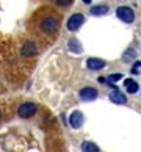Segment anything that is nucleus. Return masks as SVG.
I'll use <instances>...</instances> for the list:
<instances>
[{"label": "nucleus", "mask_w": 141, "mask_h": 152, "mask_svg": "<svg viewBox=\"0 0 141 152\" xmlns=\"http://www.w3.org/2000/svg\"><path fill=\"white\" fill-rule=\"evenodd\" d=\"M38 28L41 33H44V35H53V33H56V30L60 28V18L52 14V13L42 16L41 20H39V24H38Z\"/></svg>", "instance_id": "f257e3e1"}, {"label": "nucleus", "mask_w": 141, "mask_h": 152, "mask_svg": "<svg viewBox=\"0 0 141 152\" xmlns=\"http://www.w3.org/2000/svg\"><path fill=\"white\" fill-rule=\"evenodd\" d=\"M38 113V105L35 102H24L20 107H19V110H18V115L22 118V119H30V118H33Z\"/></svg>", "instance_id": "f03ea898"}, {"label": "nucleus", "mask_w": 141, "mask_h": 152, "mask_svg": "<svg viewBox=\"0 0 141 152\" xmlns=\"http://www.w3.org/2000/svg\"><path fill=\"white\" fill-rule=\"evenodd\" d=\"M116 16H118V19L126 22V24H132L135 20V13L130 7H118Z\"/></svg>", "instance_id": "7ed1b4c3"}, {"label": "nucleus", "mask_w": 141, "mask_h": 152, "mask_svg": "<svg viewBox=\"0 0 141 152\" xmlns=\"http://www.w3.org/2000/svg\"><path fill=\"white\" fill-rule=\"evenodd\" d=\"M83 22H85V16L80 14V13H75V14H72L71 18L67 19L66 27H67V30H69V31H77L83 25Z\"/></svg>", "instance_id": "20e7f679"}, {"label": "nucleus", "mask_w": 141, "mask_h": 152, "mask_svg": "<svg viewBox=\"0 0 141 152\" xmlns=\"http://www.w3.org/2000/svg\"><path fill=\"white\" fill-rule=\"evenodd\" d=\"M38 53V46L35 41H31V39H28V41H25L24 44H22L20 47V55L25 58H30V57H35V55Z\"/></svg>", "instance_id": "39448f33"}, {"label": "nucleus", "mask_w": 141, "mask_h": 152, "mask_svg": "<svg viewBox=\"0 0 141 152\" xmlns=\"http://www.w3.org/2000/svg\"><path fill=\"white\" fill-rule=\"evenodd\" d=\"M78 96H80V99L85 100V102H91V100L99 97V91L96 88H93V86H85V88L80 89Z\"/></svg>", "instance_id": "423d86ee"}, {"label": "nucleus", "mask_w": 141, "mask_h": 152, "mask_svg": "<svg viewBox=\"0 0 141 152\" xmlns=\"http://www.w3.org/2000/svg\"><path fill=\"white\" fill-rule=\"evenodd\" d=\"M69 126L72 129H80L83 126V115H82V111H72V113L69 115Z\"/></svg>", "instance_id": "0eeeda50"}, {"label": "nucleus", "mask_w": 141, "mask_h": 152, "mask_svg": "<svg viewBox=\"0 0 141 152\" xmlns=\"http://www.w3.org/2000/svg\"><path fill=\"white\" fill-rule=\"evenodd\" d=\"M108 99L111 100L113 104H118V105H124V104H127V97H126V94H124L122 91H119V89H113V91L108 94Z\"/></svg>", "instance_id": "6e6552de"}, {"label": "nucleus", "mask_w": 141, "mask_h": 152, "mask_svg": "<svg viewBox=\"0 0 141 152\" xmlns=\"http://www.w3.org/2000/svg\"><path fill=\"white\" fill-rule=\"evenodd\" d=\"M107 66V63L102 58H88L86 60V67L89 71H100Z\"/></svg>", "instance_id": "1a4fd4ad"}, {"label": "nucleus", "mask_w": 141, "mask_h": 152, "mask_svg": "<svg viewBox=\"0 0 141 152\" xmlns=\"http://www.w3.org/2000/svg\"><path fill=\"white\" fill-rule=\"evenodd\" d=\"M67 47H69V50H71L72 53H75V55L82 53V50H83V47H82V42L78 41V39H75V38L69 39V42H67Z\"/></svg>", "instance_id": "9d476101"}, {"label": "nucleus", "mask_w": 141, "mask_h": 152, "mask_svg": "<svg viewBox=\"0 0 141 152\" xmlns=\"http://www.w3.org/2000/svg\"><path fill=\"white\" fill-rule=\"evenodd\" d=\"M124 88L127 89V93L135 94L140 89V85L133 80V78H126V80H124Z\"/></svg>", "instance_id": "9b49d317"}, {"label": "nucleus", "mask_w": 141, "mask_h": 152, "mask_svg": "<svg viewBox=\"0 0 141 152\" xmlns=\"http://www.w3.org/2000/svg\"><path fill=\"white\" fill-rule=\"evenodd\" d=\"M135 58H137V50H135L133 47H129L126 52L122 53V61L124 63H132V61H135Z\"/></svg>", "instance_id": "f8f14e48"}, {"label": "nucleus", "mask_w": 141, "mask_h": 152, "mask_svg": "<svg viewBox=\"0 0 141 152\" xmlns=\"http://www.w3.org/2000/svg\"><path fill=\"white\" fill-rule=\"evenodd\" d=\"M80 149H82V152H100L99 146L94 144L93 141H83L82 146H80Z\"/></svg>", "instance_id": "ddd939ff"}, {"label": "nucleus", "mask_w": 141, "mask_h": 152, "mask_svg": "<svg viewBox=\"0 0 141 152\" xmlns=\"http://www.w3.org/2000/svg\"><path fill=\"white\" fill-rule=\"evenodd\" d=\"M89 13L93 16H104V14L108 13V7H107V5H96V7H93L89 10Z\"/></svg>", "instance_id": "4468645a"}, {"label": "nucleus", "mask_w": 141, "mask_h": 152, "mask_svg": "<svg viewBox=\"0 0 141 152\" xmlns=\"http://www.w3.org/2000/svg\"><path fill=\"white\" fill-rule=\"evenodd\" d=\"M53 2L58 5V7H63V8H67L69 5L74 2V0H53Z\"/></svg>", "instance_id": "2eb2a0df"}, {"label": "nucleus", "mask_w": 141, "mask_h": 152, "mask_svg": "<svg viewBox=\"0 0 141 152\" xmlns=\"http://www.w3.org/2000/svg\"><path fill=\"white\" fill-rule=\"evenodd\" d=\"M118 80H122V74H119V72H116V74H110V75H108V82L115 83V82H118Z\"/></svg>", "instance_id": "dca6fc26"}, {"label": "nucleus", "mask_w": 141, "mask_h": 152, "mask_svg": "<svg viewBox=\"0 0 141 152\" xmlns=\"http://www.w3.org/2000/svg\"><path fill=\"white\" fill-rule=\"evenodd\" d=\"M83 3H91V0H83Z\"/></svg>", "instance_id": "f3484780"}]
</instances>
